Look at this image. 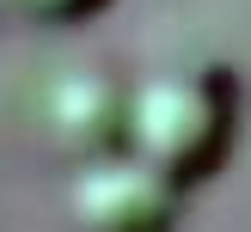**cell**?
Returning <instances> with one entry per match:
<instances>
[{"mask_svg":"<svg viewBox=\"0 0 251 232\" xmlns=\"http://www.w3.org/2000/svg\"><path fill=\"white\" fill-rule=\"evenodd\" d=\"M178 183H166L135 153H110L74 171L68 226L74 232H172L178 226Z\"/></svg>","mask_w":251,"mask_h":232,"instance_id":"cell-2","label":"cell"},{"mask_svg":"<svg viewBox=\"0 0 251 232\" xmlns=\"http://www.w3.org/2000/svg\"><path fill=\"white\" fill-rule=\"evenodd\" d=\"M233 128L239 92L227 67H166L147 73L129 98V153L178 190L221 171V159L233 153Z\"/></svg>","mask_w":251,"mask_h":232,"instance_id":"cell-1","label":"cell"},{"mask_svg":"<svg viewBox=\"0 0 251 232\" xmlns=\"http://www.w3.org/2000/svg\"><path fill=\"white\" fill-rule=\"evenodd\" d=\"M129 98H135V85L110 80L104 67H74V73H61V80L49 85V98H43L49 141H55L74 165L129 153Z\"/></svg>","mask_w":251,"mask_h":232,"instance_id":"cell-3","label":"cell"},{"mask_svg":"<svg viewBox=\"0 0 251 232\" xmlns=\"http://www.w3.org/2000/svg\"><path fill=\"white\" fill-rule=\"evenodd\" d=\"M31 19H43V24H74V19H92L98 6H110V0H19Z\"/></svg>","mask_w":251,"mask_h":232,"instance_id":"cell-4","label":"cell"}]
</instances>
